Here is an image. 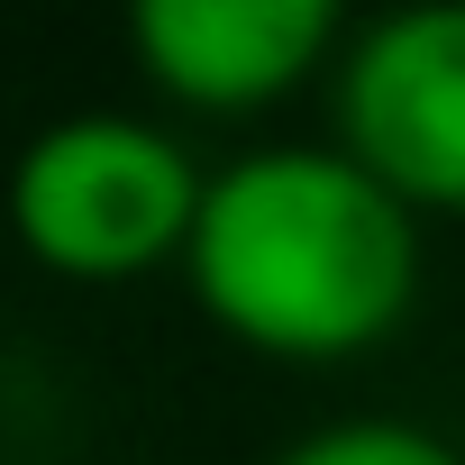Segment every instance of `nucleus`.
I'll return each instance as SVG.
<instances>
[{"instance_id": "obj_1", "label": "nucleus", "mask_w": 465, "mask_h": 465, "mask_svg": "<svg viewBox=\"0 0 465 465\" xmlns=\"http://www.w3.org/2000/svg\"><path fill=\"white\" fill-rule=\"evenodd\" d=\"M420 219L338 146H256L201 173L183 283L247 356L356 365L420 311Z\"/></svg>"}, {"instance_id": "obj_3", "label": "nucleus", "mask_w": 465, "mask_h": 465, "mask_svg": "<svg viewBox=\"0 0 465 465\" xmlns=\"http://www.w3.org/2000/svg\"><path fill=\"white\" fill-rule=\"evenodd\" d=\"M329 119L338 155L411 219H465V0H420L347 28L329 55Z\"/></svg>"}, {"instance_id": "obj_2", "label": "nucleus", "mask_w": 465, "mask_h": 465, "mask_svg": "<svg viewBox=\"0 0 465 465\" xmlns=\"http://www.w3.org/2000/svg\"><path fill=\"white\" fill-rule=\"evenodd\" d=\"M201 210V164L173 128L137 110L46 119L10 164V228L55 283H137L183 265Z\"/></svg>"}, {"instance_id": "obj_4", "label": "nucleus", "mask_w": 465, "mask_h": 465, "mask_svg": "<svg viewBox=\"0 0 465 465\" xmlns=\"http://www.w3.org/2000/svg\"><path fill=\"white\" fill-rule=\"evenodd\" d=\"M347 19L329 0H146L128 19L137 74L201 110V119H256L292 101L311 74H329Z\"/></svg>"}, {"instance_id": "obj_5", "label": "nucleus", "mask_w": 465, "mask_h": 465, "mask_svg": "<svg viewBox=\"0 0 465 465\" xmlns=\"http://www.w3.org/2000/svg\"><path fill=\"white\" fill-rule=\"evenodd\" d=\"M274 465H465L438 429L401 420V411H356V420H320L311 438H292Z\"/></svg>"}]
</instances>
